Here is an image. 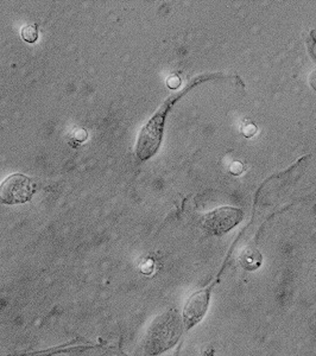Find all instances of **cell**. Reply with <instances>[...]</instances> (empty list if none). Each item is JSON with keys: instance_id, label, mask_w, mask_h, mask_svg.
I'll use <instances>...</instances> for the list:
<instances>
[{"instance_id": "1", "label": "cell", "mask_w": 316, "mask_h": 356, "mask_svg": "<svg viewBox=\"0 0 316 356\" xmlns=\"http://www.w3.org/2000/svg\"><path fill=\"white\" fill-rule=\"evenodd\" d=\"M182 332L183 321L177 312L171 310L157 316L144 335V352L150 356L163 354L177 343Z\"/></svg>"}, {"instance_id": "2", "label": "cell", "mask_w": 316, "mask_h": 356, "mask_svg": "<svg viewBox=\"0 0 316 356\" xmlns=\"http://www.w3.org/2000/svg\"><path fill=\"white\" fill-rule=\"evenodd\" d=\"M166 108H168V104L163 105L162 108L155 114V117L141 131L138 138L137 149H136L137 156L141 159H148L156 154L158 146L162 140L163 124H164V113Z\"/></svg>"}, {"instance_id": "3", "label": "cell", "mask_w": 316, "mask_h": 356, "mask_svg": "<svg viewBox=\"0 0 316 356\" xmlns=\"http://www.w3.org/2000/svg\"><path fill=\"white\" fill-rule=\"evenodd\" d=\"M35 193V184L24 175L13 174L0 184V201L6 204L28 202Z\"/></svg>"}, {"instance_id": "4", "label": "cell", "mask_w": 316, "mask_h": 356, "mask_svg": "<svg viewBox=\"0 0 316 356\" xmlns=\"http://www.w3.org/2000/svg\"><path fill=\"white\" fill-rule=\"evenodd\" d=\"M243 220V211L233 207H221L207 213L203 218L205 231L213 235H223L233 229Z\"/></svg>"}, {"instance_id": "5", "label": "cell", "mask_w": 316, "mask_h": 356, "mask_svg": "<svg viewBox=\"0 0 316 356\" xmlns=\"http://www.w3.org/2000/svg\"><path fill=\"white\" fill-rule=\"evenodd\" d=\"M210 305V290H200L188 298L183 308V325L191 329L203 321Z\"/></svg>"}, {"instance_id": "6", "label": "cell", "mask_w": 316, "mask_h": 356, "mask_svg": "<svg viewBox=\"0 0 316 356\" xmlns=\"http://www.w3.org/2000/svg\"><path fill=\"white\" fill-rule=\"evenodd\" d=\"M239 261L242 267L248 271L257 270L262 265V255L253 247H246L239 255Z\"/></svg>"}, {"instance_id": "7", "label": "cell", "mask_w": 316, "mask_h": 356, "mask_svg": "<svg viewBox=\"0 0 316 356\" xmlns=\"http://www.w3.org/2000/svg\"><path fill=\"white\" fill-rule=\"evenodd\" d=\"M22 38L28 43H35L38 40V30L35 24H28L21 30Z\"/></svg>"}, {"instance_id": "8", "label": "cell", "mask_w": 316, "mask_h": 356, "mask_svg": "<svg viewBox=\"0 0 316 356\" xmlns=\"http://www.w3.org/2000/svg\"><path fill=\"white\" fill-rule=\"evenodd\" d=\"M242 132H243V134L245 136V137L251 138L252 136H255V132H257V126H255V124L248 122V124H246V125L243 126Z\"/></svg>"}, {"instance_id": "9", "label": "cell", "mask_w": 316, "mask_h": 356, "mask_svg": "<svg viewBox=\"0 0 316 356\" xmlns=\"http://www.w3.org/2000/svg\"><path fill=\"white\" fill-rule=\"evenodd\" d=\"M166 85L171 89H177L181 86V79L177 75H171L166 80Z\"/></svg>"}, {"instance_id": "10", "label": "cell", "mask_w": 316, "mask_h": 356, "mask_svg": "<svg viewBox=\"0 0 316 356\" xmlns=\"http://www.w3.org/2000/svg\"><path fill=\"white\" fill-rule=\"evenodd\" d=\"M230 171H231L232 174L235 175H240L244 171V166L242 163L238 162V161H235V162L231 163V165H230Z\"/></svg>"}, {"instance_id": "11", "label": "cell", "mask_w": 316, "mask_h": 356, "mask_svg": "<svg viewBox=\"0 0 316 356\" xmlns=\"http://www.w3.org/2000/svg\"><path fill=\"white\" fill-rule=\"evenodd\" d=\"M309 83H310L313 88L316 90V70H314V72L309 75Z\"/></svg>"}]
</instances>
